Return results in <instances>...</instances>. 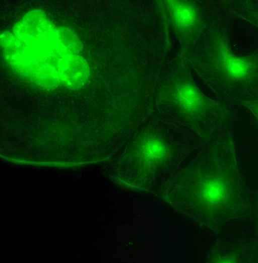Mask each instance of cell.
I'll return each instance as SVG.
<instances>
[{
    "mask_svg": "<svg viewBox=\"0 0 258 263\" xmlns=\"http://www.w3.org/2000/svg\"><path fill=\"white\" fill-rule=\"evenodd\" d=\"M166 5L172 22L179 29L188 30L197 24L198 12L190 4L181 1H168Z\"/></svg>",
    "mask_w": 258,
    "mask_h": 263,
    "instance_id": "5",
    "label": "cell"
},
{
    "mask_svg": "<svg viewBox=\"0 0 258 263\" xmlns=\"http://www.w3.org/2000/svg\"><path fill=\"white\" fill-rule=\"evenodd\" d=\"M238 108L247 114L258 135V96L241 102Z\"/></svg>",
    "mask_w": 258,
    "mask_h": 263,
    "instance_id": "6",
    "label": "cell"
},
{
    "mask_svg": "<svg viewBox=\"0 0 258 263\" xmlns=\"http://www.w3.org/2000/svg\"><path fill=\"white\" fill-rule=\"evenodd\" d=\"M207 260L216 263H258V236L235 240H217Z\"/></svg>",
    "mask_w": 258,
    "mask_h": 263,
    "instance_id": "4",
    "label": "cell"
},
{
    "mask_svg": "<svg viewBox=\"0 0 258 263\" xmlns=\"http://www.w3.org/2000/svg\"><path fill=\"white\" fill-rule=\"evenodd\" d=\"M202 146L193 133L176 122L144 123L125 145L121 180L131 188L152 189Z\"/></svg>",
    "mask_w": 258,
    "mask_h": 263,
    "instance_id": "2",
    "label": "cell"
},
{
    "mask_svg": "<svg viewBox=\"0 0 258 263\" xmlns=\"http://www.w3.org/2000/svg\"><path fill=\"white\" fill-rule=\"evenodd\" d=\"M160 188L158 191L171 207L215 234L232 223L249 220L252 188L233 130L201 148Z\"/></svg>",
    "mask_w": 258,
    "mask_h": 263,
    "instance_id": "1",
    "label": "cell"
},
{
    "mask_svg": "<svg viewBox=\"0 0 258 263\" xmlns=\"http://www.w3.org/2000/svg\"><path fill=\"white\" fill-rule=\"evenodd\" d=\"M253 225L254 235L258 236V181L252 188L251 207L249 218Z\"/></svg>",
    "mask_w": 258,
    "mask_h": 263,
    "instance_id": "7",
    "label": "cell"
},
{
    "mask_svg": "<svg viewBox=\"0 0 258 263\" xmlns=\"http://www.w3.org/2000/svg\"><path fill=\"white\" fill-rule=\"evenodd\" d=\"M232 20L222 11L211 37L205 81L215 98L238 108L258 96V44L243 52L237 49L230 35Z\"/></svg>",
    "mask_w": 258,
    "mask_h": 263,
    "instance_id": "3",
    "label": "cell"
}]
</instances>
